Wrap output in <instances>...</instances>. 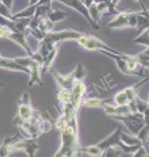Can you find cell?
<instances>
[{
    "mask_svg": "<svg viewBox=\"0 0 149 157\" xmlns=\"http://www.w3.org/2000/svg\"><path fill=\"white\" fill-rule=\"evenodd\" d=\"M61 137V145L58 152L56 153V157L61 156H73L76 155L77 150V119L76 115L69 119L67 126L60 130Z\"/></svg>",
    "mask_w": 149,
    "mask_h": 157,
    "instance_id": "cell-1",
    "label": "cell"
},
{
    "mask_svg": "<svg viewBox=\"0 0 149 157\" xmlns=\"http://www.w3.org/2000/svg\"><path fill=\"white\" fill-rule=\"evenodd\" d=\"M40 149V144H38L37 138H33V137H26V138H22L19 137L10 146V153L14 152H25L27 156L34 157L37 150Z\"/></svg>",
    "mask_w": 149,
    "mask_h": 157,
    "instance_id": "cell-2",
    "label": "cell"
},
{
    "mask_svg": "<svg viewBox=\"0 0 149 157\" xmlns=\"http://www.w3.org/2000/svg\"><path fill=\"white\" fill-rule=\"evenodd\" d=\"M33 113H34V109L31 107V103H30V95H29V92H23L22 96L19 98L17 115L19 118H22L23 121H29L31 115H33Z\"/></svg>",
    "mask_w": 149,
    "mask_h": 157,
    "instance_id": "cell-3",
    "label": "cell"
},
{
    "mask_svg": "<svg viewBox=\"0 0 149 157\" xmlns=\"http://www.w3.org/2000/svg\"><path fill=\"white\" fill-rule=\"evenodd\" d=\"M80 37H82V34H79V33H76V31L64 30V31H50V33H48L46 37H45L44 39L60 44V42L67 41V39H79Z\"/></svg>",
    "mask_w": 149,
    "mask_h": 157,
    "instance_id": "cell-4",
    "label": "cell"
},
{
    "mask_svg": "<svg viewBox=\"0 0 149 157\" xmlns=\"http://www.w3.org/2000/svg\"><path fill=\"white\" fill-rule=\"evenodd\" d=\"M0 68L7 71H14V72H23V73L30 75V68H26L21 65L15 58H8L0 54Z\"/></svg>",
    "mask_w": 149,
    "mask_h": 157,
    "instance_id": "cell-5",
    "label": "cell"
},
{
    "mask_svg": "<svg viewBox=\"0 0 149 157\" xmlns=\"http://www.w3.org/2000/svg\"><path fill=\"white\" fill-rule=\"evenodd\" d=\"M49 71H50V75H53L54 80L57 81V86H58V88H65V90H72L73 84L77 81V80H76V76H74V72H72V73H71L69 76L64 77V76H61V75L58 73L57 71L52 69V68H50Z\"/></svg>",
    "mask_w": 149,
    "mask_h": 157,
    "instance_id": "cell-6",
    "label": "cell"
},
{
    "mask_svg": "<svg viewBox=\"0 0 149 157\" xmlns=\"http://www.w3.org/2000/svg\"><path fill=\"white\" fill-rule=\"evenodd\" d=\"M29 68H30V80H29V87L34 86V84L44 86V81H42V77H41V64L31 57V63H30V65H29Z\"/></svg>",
    "mask_w": 149,
    "mask_h": 157,
    "instance_id": "cell-7",
    "label": "cell"
},
{
    "mask_svg": "<svg viewBox=\"0 0 149 157\" xmlns=\"http://www.w3.org/2000/svg\"><path fill=\"white\" fill-rule=\"evenodd\" d=\"M21 137V134H15V136L12 137H7V138L3 140V142L0 144V157H6V156H10L11 153H10V146H11V144L15 141L17 138Z\"/></svg>",
    "mask_w": 149,
    "mask_h": 157,
    "instance_id": "cell-8",
    "label": "cell"
},
{
    "mask_svg": "<svg viewBox=\"0 0 149 157\" xmlns=\"http://www.w3.org/2000/svg\"><path fill=\"white\" fill-rule=\"evenodd\" d=\"M58 2H61V3H64V4H67V6H69V7H72L74 10H77L79 12H82L83 15H86L87 18H90L88 14H87V10L86 7L80 3V0H58Z\"/></svg>",
    "mask_w": 149,
    "mask_h": 157,
    "instance_id": "cell-9",
    "label": "cell"
},
{
    "mask_svg": "<svg viewBox=\"0 0 149 157\" xmlns=\"http://www.w3.org/2000/svg\"><path fill=\"white\" fill-rule=\"evenodd\" d=\"M57 98H58V102H60V104H65L68 102H71V99H72V91H71V90H65V88H58Z\"/></svg>",
    "mask_w": 149,
    "mask_h": 157,
    "instance_id": "cell-10",
    "label": "cell"
},
{
    "mask_svg": "<svg viewBox=\"0 0 149 157\" xmlns=\"http://www.w3.org/2000/svg\"><path fill=\"white\" fill-rule=\"evenodd\" d=\"M67 16H68V12H64V11H61V10H53V11L50 10L49 14H48V19L52 21L53 23H56V22L63 21Z\"/></svg>",
    "mask_w": 149,
    "mask_h": 157,
    "instance_id": "cell-11",
    "label": "cell"
},
{
    "mask_svg": "<svg viewBox=\"0 0 149 157\" xmlns=\"http://www.w3.org/2000/svg\"><path fill=\"white\" fill-rule=\"evenodd\" d=\"M2 3H3L4 6H7V7L11 10V8H12V4H14V0H2Z\"/></svg>",
    "mask_w": 149,
    "mask_h": 157,
    "instance_id": "cell-12",
    "label": "cell"
},
{
    "mask_svg": "<svg viewBox=\"0 0 149 157\" xmlns=\"http://www.w3.org/2000/svg\"><path fill=\"white\" fill-rule=\"evenodd\" d=\"M0 3H2V0H0Z\"/></svg>",
    "mask_w": 149,
    "mask_h": 157,
    "instance_id": "cell-13",
    "label": "cell"
}]
</instances>
